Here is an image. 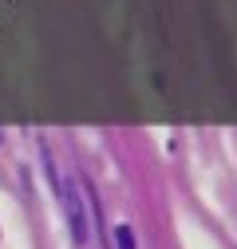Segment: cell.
I'll list each match as a JSON object with an SVG mask.
<instances>
[{
	"mask_svg": "<svg viewBox=\"0 0 237 249\" xmlns=\"http://www.w3.org/2000/svg\"><path fill=\"white\" fill-rule=\"evenodd\" d=\"M55 190H59V198H64V213H68V226H71L75 245H87V217H83V198H79V190H75L68 178H55Z\"/></svg>",
	"mask_w": 237,
	"mask_h": 249,
	"instance_id": "cell-1",
	"label": "cell"
},
{
	"mask_svg": "<svg viewBox=\"0 0 237 249\" xmlns=\"http://www.w3.org/2000/svg\"><path fill=\"white\" fill-rule=\"evenodd\" d=\"M115 245H118V249H138V245H135V230H131V226H118V230H115Z\"/></svg>",
	"mask_w": 237,
	"mask_h": 249,
	"instance_id": "cell-2",
	"label": "cell"
}]
</instances>
